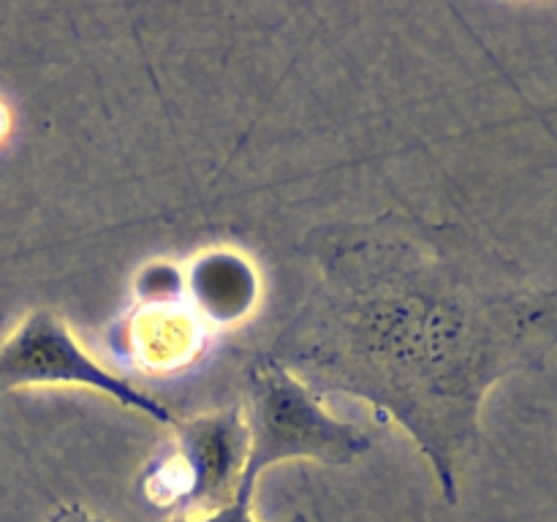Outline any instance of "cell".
<instances>
[{
    "mask_svg": "<svg viewBox=\"0 0 557 522\" xmlns=\"http://www.w3.org/2000/svg\"><path fill=\"white\" fill-rule=\"evenodd\" d=\"M253 493L250 487H237L234 489V498L228 504H223L221 509L210 511V514L201 517H174L169 522H256L250 514V506H253ZM288 522H308L305 514H294Z\"/></svg>",
    "mask_w": 557,
    "mask_h": 522,
    "instance_id": "obj_4",
    "label": "cell"
},
{
    "mask_svg": "<svg viewBox=\"0 0 557 522\" xmlns=\"http://www.w3.org/2000/svg\"><path fill=\"white\" fill-rule=\"evenodd\" d=\"M79 384L103 391L120 406L147 413L156 422L180 427L172 408L141 391L123 375L103 370L69 332L52 310H33L3 343H0V391L25 389V386Z\"/></svg>",
    "mask_w": 557,
    "mask_h": 522,
    "instance_id": "obj_3",
    "label": "cell"
},
{
    "mask_svg": "<svg viewBox=\"0 0 557 522\" xmlns=\"http://www.w3.org/2000/svg\"><path fill=\"white\" fill-rule=\"evenodd\" d=\"M245 465L237 487L256 489L267 468L286 460L348 465L370 449V433L335 419L281 362L261 353L245 375Z\"/></svg>",
    "mask_w": 557,
    "mask_h": 522,
    "instance_id": "obj_2",
    "label": "cell"
},
{
    "mask_svg": "<svg viewBox=\"0 0 557 522\" xmlns=\"http://www.w3.org/2000/svg\"><path fill=\"white\" fill-rule=\"evenodd\" d=\"M319 281L267 357L321 400L395 419L433 462L446 504L498 381L557 346V288L457 223L386 212L308 234Z\"/></svg>",
    "mask_w": 557,
    "mask_h": 522,
    "instance_id": "obj_1",
    "label": "cell"
},
{
    "mask_svg": "<svg viewBox=\"0 0 557 522\" xmlns=\"http://www.w3.org/2000/svg\"><path fill=\"white\" fill-rule=\"evenodd\" d=\"M52 522H109V520H101V517L90 514V511L82 509L79 504H69V506H60V509L54 511Z\"/></svg>",
    "mask_w": 557,
    "mask_h": 522,
    "instance_id": "obj_5",
    "label": "cell"
}]
</instances>
